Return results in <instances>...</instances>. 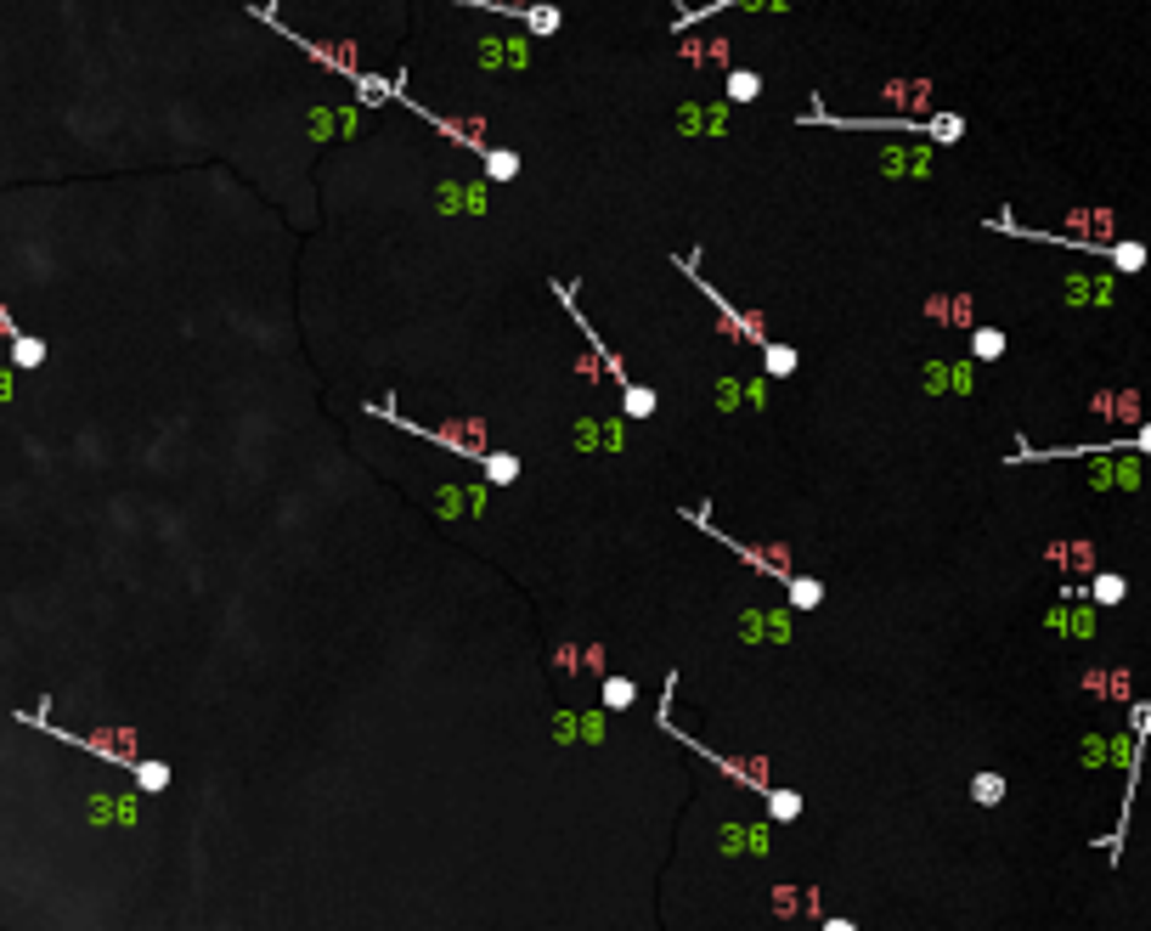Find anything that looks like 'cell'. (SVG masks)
Listing matches in <instances>:
<instances>
[{"label":"cell","instance_id":"obj_1","mask_svg":"<svg viewBox=\"0 0 1151 931\" xmlns=\"http://www.w3.org/2000/svg\"><path fill=\"white\" fill-rule=\"evenodd\" d=\"M1089 599H1095V604H1123V599H1129V582L1112 576V571H1101V576L1089 582Z\"/></svg>","mask_w":1151,"mask_h":931},{"label":"cell","instance_id":"obj_2","mask_svg":"<svg viewBox=\"0 0 1151 931\" xmlns=\"http://www.w3.org/2000/svg\"><path fill=\"white\" fill-rule=\"evenodd\" d=\"M971 796H977L982 808H1000V801H1005V779H1000V773H977V779H971Z\"/></svg>","mask_w":1151,"mask_h":931},{"label":"cell","instance_id":"obj_3","mask_svg":"<svg viewBox=\"0 0 1151 931\" xmlns=\"http://www.w3.org/2000/svg\"><path fill=\"white\" fill-rule=\"evenodd\" d=\"M767 813H774L779 824H790L802 813V796H790V790H767Z\"/></svg>","mask_w":1151,"mask_h":931},{"label":"cell","instance_id":"obj_4","mask_svg":"<svg viewBox=\"0 0 1151 931\" xmlns=\"http://www.w3.org/2000/svg\"><path fill=\"white\" fill-rule=\"evenodd\" d=\"M790 599H796L802 610H818V604H824V587H818L813 576H796V582H790Z\"/></svg>","mask_w":1151,"mask_h":931},{"label":"cell","instance_id":"obj_5","mask_svg":"<svg viewBox=\"0 0 1151 931\" xmlns=\"http://www.w3.org/2000/svg\"><path fill=\"white\" fill-rule=\"evenodd\" d=\"M131 768H136V785L141 790H164L170 785V768L164 762H131Z\"/></svg>","mask_w":1151,"mask_h":931},{"label":"cell","instance_id":"obj_6","mask_svg":"<svg viewBox=\"0 0 1151 931\" xmlns=\"http://www.w3.org/2000/svg\"><path fill=\"white\" fill-rule=\"evenodd\" d=\"M12 361H17V368H40V361H45V345H40V339H29V333H23V339L12 345Z\"/></svg>","mask_w":1151,"mask_h":931},{"label":"cell","instance_id":"obj_7","mask_svg":"<svg viewBox=\"0 0 1151 931\" xmlns=\"http://www.w3.org/2000/svg\"><path fill=\"white\" fill-rule=\"evenodd\" d=\"M756 91H762V80H756V74H746V68H739V74H728V96H734V102H751Z\"/></svg>","mask_w":1151,"mask_h":931},{"label":"cell","instance_id":"obj_8","mask_svg":"<svg viewBox=\"0 0 1151 931\" xmlns=\"http://www.w3.org/2000/svg\"><path fill=\"white\" fill-rule=\"evenodd\" d=\"M627 412H632V418H649V412H655V396L644 390V384H627Z\"/></svg>","mask_w":1151,"mask_h":931},{"label":"cell","instance_id":"obj_9","mask_svg":"<svg viewBox=\"0 0 1151 931\" xmlns=\"http://www.w3.org/2000/svg\"><path fill=\"white\" fill-rule=\"evenodd\" d=\"M638 701V689L627 683V678H616V683H604V706H632Z\"/></svg>","mask_w":1151,"mask_h":931},{"label":"cell","instance_id":"obj_10","mask_svg":"<svg viewBox=\"0 0 1151 931\" xmlns=\"http://www.w3.org/2000/svg\"><path fill=\"white\" fill-rule=\"evenodd\" d=\"M485 170H492L497 181H508V175L520 170V159H514V152H485Z\"/></svg>","mask_w":1151,"mask_h":931},{"label":"cell","instance_id":"obj_11","mask_svg":"<svg viewBox=\"0 0 1151 931\" xmlns=\"http://www.w3.org/2000/svg\"><path fill=\"white\" fill-rule=\"evenodd\" d=\"M796 368V350H785V345H767V373H790Z\"/></svg>","mask_w":1151,"mask_h":931},{"label":"cell","instance_id":"obj_12","mask_svg":"<svg viewBox=\"0 0 1151 931\" xmlns=\"http://www.w3.org/2000/svg\"><path fill=\"white\" fill-rule=\"evenodd\" d=\"M480 463H485V475H492V480H514V475H520L514 457H480Z\"/></svg>","mask_w":1151,"mask_h":931},{"label":"cell","instance_id":"obj_13","mask_svg":"<svg viewBox=\"0 0 1151 931\" xmlns=\"http://www.w3.org/2000/svg\"><path fill=\"white\" fill-rule=\"evenodd\" d=\"M1129 722H1135V740H1151V701H1135Z\"/></svg>","mask_w":1151,"mask_h":931},{"label":"cell","instance_id":"obj_14","mask_svg":"<svg viewBox=\"0 0 1151 931\" xmlns=\"http://www.w3.org/2000/svg\"><path fill=\"white\" fill-rule=\"evenodd\" d=\"M1000 350H1005V333H993V328L977 333V356H1000Z\"/></svg>","mask_w":1151,"mask_h":931},{"label":"cell","instance_id":"obj_15","mask_svg":"<svg viewBox=\"0 0 1151 931\" xmlns=\"http://www.w3.org/2000/svg\"><path fill=\"white\" fill-rule=\"evenodd\" d=\"M1129 446H1135V452H1140V457H1151V424H1140V429H1135V435H1129Z\"/></svg>","mask_w":1151,"mask_h":931},{"label":"cell","instance_id":"obj_16","mask_svg":"<svg viewBox=\"0 0 1151 931\" xmlns=\"http://www.w3.org/2000/svg\"><path fill=\"white\" fill-rule=\"evenodd\" d=\"M0 333H6V339H12V345H17V339H23V328H17V322H12V310H6V305H0Z\"/></svg>","mask_w":1151,"mask_h":931},{"label":"cell","instance_id":"obj_17","mask_svg":"<svg viewBox=\"0 0 1151 931\" xmlns=\"http://www.w3.org/2000/svg\"><path fill=\"white\" fill-rule=\"evenodd\" d=\"M824 931H853V920H824Z\"/></svg>","mask_w":1151,"mask_h":931}]
</instances>
